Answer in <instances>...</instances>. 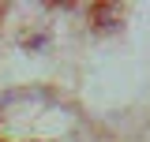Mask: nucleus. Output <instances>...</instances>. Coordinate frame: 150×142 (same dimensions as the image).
Returning <instances> with one entry per match:
<instances>
[]
</instances>
